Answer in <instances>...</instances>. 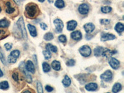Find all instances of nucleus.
I'll return each mask as SVG.
<instances>
[{
	"label": "nucleus",
	"instance_id": "obj_19",
	"mask_svg": "<svg viewBox=\"0 0 124 93\" xmlns=\"http://www.w3.org/2000/svg\"><path fill=\"white\" fill-rule=\"evenodd\" d=\"M52 67L53 68V69L56 71L60 70L61 68L60 63L56 60L53 61V62L52 63Z\"/></svg>",
	"mask_w": 124,
	"mask_h": 93
},
{
	"label": "nucleus",
	"instance_id": "obj_25",
	"mask_svg": "<svg viewBox=\"0 0 124 93\" xmlns=\"http://www.w3.org/2000/svg\"><path fill=\"white\" fill-rule=\"evenodd\" d=\"M55 6L58 8H63L65 7V2L63 0H56L55 3Z\"/></svg>",
	"mask_w": 124,
	"mask_h": 93
},
{
	"label": "nucleus",
	"instance_id": "obj_27",
	"mask_svg": "<svg viewBox=\"0 0 124 93\" xmlns=\"http://www.w3.org/2000/svg\"><path fill=\"white\" fill-rule=\"evenodd\" d=\"M42 67H43V71H44L45 73H47V72L50 71V66L49 64L46 63V62L43 63Z\"/></svg>",
	"mask_w": 124,
	"mask_h": 93
},
{
	"label": "nucleus",
	"instance_id": "obj_28",
	"mask_svg": "<svg viewBox=\"0 0 124 93\" xmlns=\"http://www.w3.org/2000/svg\"><path fill=\"white\" fill-rule=\"evenodd\" d=\"M44 37V39H45V40H47V41L52 40L54 39V35L52 34V33L47 32L46 34H45Z\"/></svg>",
	"mask_w": 124,
	"mask_h": 93
},
{
	"label": "nucleus",
	"instance_id": "obj_23",
	"mask_svg": "<svg viewBox=\"0 0 124 93\" xmlns=\"http://www.w3.org/2000/svg\"><path fill=\"white\" fill-rule=\"evenodd\" d=\"M122 85L118 83L115 84L112 87V92L113 93H118L122 90Z\"/></svg>",
	"mask_w": 124,
	"mask_h": 93
},
{
	"label": "nucleus",
	"instance_id": "obj_37",
	"mask_svg": "<svg viewBox=\"0 0 124 93\" xmlns=\"http://www.w3.org/2000/svg\"><path fill=\"white\" fill-rule=\"evenodd\" d=\"M109 23H110V21L108 19H101V24H104V25H106V24H109Z\"/></svg>",
	"mask_w": 124,
	"mask_h": 93
},
{
	"label": "nucleus",
	"instance_id": "obj_3",
	"mask_svg": "<svg viewBox=\"0 0 124 93\" xmlns=\"http://www.w3.org/2000/svg\"><path fill=\"white\" fill-rule=\"evenodd\" d=\"M19 51L17 50H13V52H11V53L9 55L8 58V63H16L17 58L19 56Z\"/></svg>",
	"mask_w": 124,
	"mask_h": 93
},
{
	"label": "nucleus",
	"instance_id": "obj_16",
	"mask_svg": "<svg viewBox=\"0 0 124 93\" xmlns=\"http://www.w3.org/2000/svg\"><path fill=\"white\" fill-rule=\"evenodd\" d=\"M77 26V22L75 21H70L67 24V29L68 31H73Z\"/></svg>",
	"mask_w": 124,
	"mask_h": 93
},
{
	"label": "nucleus",
	"instance_id": "obj_4",
	"mask_svg": "<svg viewBox=\"0 0 124 93\" xmlns=\"http://www.w3.org/2000/svg\"><path fill=\"white\" fill-rule=\"evenodd\" d=\"M79 52L82 56L85 57H87L89 56L91 54V49L89 46L87 45H83L81 48H79Z\"/></svg>",
	"mask_w": 124,
	"mask_h": 93
},
{
	"label": "nucleus",
	"instance_id": "obj_2",
	"mask_svg": "<svg viewBox=\"0 0 124 93\" xmlns=\"http://www.w3.org/2000/svg\"><path fill=\"white\" fill-rule=\"evenodd\" d=\"M17 26H18L19 29L21 32L22 35H23V37L24 39H27V32H26V30L25 28V24H24V19H23V17H21L17 22Z\"/></svg>",
	"mask_w": 124,
	"mask_h": 93
},
{
	"label": "nucleus",
	"instance_id": "obj_6",
	"mask_svg": "<svg viewBox=\"0 0 124 93\" xmlns=\"http://www.w3.org/2000/svg\"><path fill=\"white\" fill-rule=\"evenodd\" d=\"M89 6L87 4H85V3L81 4L80 6H79V8H78V11L81 14H83V15L87 14V13H89Z\"/></svg>",
	"mask_w": 124,
	"mask_h": 93
},
{
	"label": "nucleus",
	"instance_id": "obj_31",
	"mask_svg": "<svg viewBox=\"0 0 124 93\" xmlns=\"http://www.w3.org/2000/svg\"><path fill=\"white\" fill-rule=\"evenodd\" d=\"M0 60L2 62L4 65H6V60H5V58H4V54H3V51H2L1 48H0Z\"/></svg>",
	"mask_w": 124,
	"mask_h": 93
},
{
	"label": "nucleus",
	"instance_id": "obj_15",
	"mask_svg": "<svg viewBox=\"0 0 124 93\" xmlns=\"http://www.w3.org/2000/svg\"><path fill=\"white\" fill-rule=\"evenodd\" d=\"M27 27H28V29L30 32V34H31L32 37H36L37 35V30H36V28L34 27V25H31V24H28V25H27Z\"/></svg>",
	"mask_w": 124,
	"mask_h": 93
},
{
	"label": "nucleus",
	"instance_id": "obj_9",
	"mask_svg": "<svg viewBox=\"0 0 124 93\" xmlns=\"http://www.w3.org/2000/svg\"><path fill=\"white\" fill-rule=\"evenodd\" d=\"M116 39V36L113 34H107V33H102L101 34V40L103 42L107 40H114Z\"/></svg>",
	"mask_w": 124,
	"mask_h": 93
},
{
	"label": "nucleus",
	"instance_id": "obj_34",
	"mask_svg": "<svg viewBox=\"0 0 124 93\" xmlns=\"http://www.w3.org/2000/svg\"><path fill=\"white\" fill-rule=\"evenodd\" d=\"M75 65V61L73 59L69 60L66 62V65L68 66H73Z\"/></svg>",
	"mask_w": 124,
	"mask_h": 93
},
{
	"label": "nucleus",
	"instance_id": "obj_12",
	"mask_svg": "<svg viewBox=\"0 0 124 93\" xmlns=\"http://www.w3.org/2000/svg\"><path fill=\"white\" fill-rule=\"evenodd\" d=\"M84 28H85V31L87 34H90L94 30L95 26L93 23H87L84 25Z\"/></svg>",
	"mask_w": 124,
	"mask_h": 93
},
{
	"label": "nucleus",
	"instance_id": "obj_14",
	"mask_svg": "<svg viewBox=\"0 0 124 93\" xmlns=\"http://www.w3.org/2000/svg\"><path fill=\"white\" fill-rule=\"evenodd\" d=\"M116 51L115 50H108L107 48H104V50L103 51V53L102 54L103 56H105L106 58H108V57H110L112 55L116 54Z\"/></svg>",
	"mask_w": 124,
	"mask_h": 93
},
{
	"label": "nucleus",
	"instance_id": "obj_20",
	"mask_svg": "<svg viewBox=\"0 0 124 93\" xmlns=\"http://www.w3.org/2000/svg\"><path fill=\"white\" fill-rule=\"evenodd\" d=\"M62 83H63V86L66 87L70 86L71 85L70 78L67 75H66V76H65V78H64V79H63V81H62Z\"/></svg>",
	"mask_w": 124,
	"mask_h": 93
},
{
	"label": "nucleus",
	"instance_id": "obj_11",
	"mask_svg": "<svg viewBox=\"0 0 124 93\" xmlns=\"http://www.w3.org/2000/svg\"><path fill=\"white\" fill-rule=\"evenodd\" d=\"M71 37L73 40H80L82 38V34L80 31H74V32H73L71 34Z\"/></svg>",
	"mask_w": 124,
	"mask_h": 93
},
{
	"label": "nucleus",
	"instance_id": "obj_1",
	"mask_svg": "<svg viewBox=\"0 0 124 93\" xmlns=\"http://www.w3.org/2000/svg\"><path fill=\"white\" fill-rule=\"evenodd\" d=\"M39 8L35 4L31 3L25 6V13L27 17L29 18L32 19L36 17L39 14Z\"/></svg>",
	"mask_w": 124,
	"mask_h": 93
},
{
	"label": "nucleus",
	"instance_id": "obj_29",
	"mask_svg": "<svg viewBox=\"0 0 124 93\" xmlns=\"http://www.w3.org/2000/svg\"><path fill=\"white\" fill-rule=\"evenodd\" d=\"M43 54H44V57H45V60L50 59V58H51V56H52L50 52L48 50H47L45 51H44V52H43Z\"/></svg>",
	"mask_w": 124,
	"mask_h": 93
},
{
	"label": "nucleus",
	"instance_id": "obj_45",
	"mask_svg": "<svg viewBox=\"0 0 124 93\" xmlns=\"http://www.w3.org/2000/svg\"><path fill=\"white\" fill-rule=\"evenodd\" d=\"M1 7H0V13H1Z\"/></svg>",
	"mask_w": 124,
	"mask_h": 93
},
{
	"label": "nucleus",
	"instance_id": "obj_42",
	"mask_svg": "<svg viewBox=\"0 0 124 93\" xmlns=\"http://www.w3.org/2000/svg\"><path fill=\"white\" fill-rule=\"evenodd\" d=\"M3 76V72H2V71L1 70V69H0V77H1V76Z\"/></svg>",
	"mask_w": 124,
	"mask_h": 93
},
{
	"label": "nucleus",
	"instance_id": "obj_21",
	"mask_svg": "<svg viewBox=\"0 0 124 93\" xmlns=\"http://www.w3.org/2000/svg\"><path fill=\"white\" fill-rule=\"evenodd\" d=\"M6 12L8 14H12L15 11V9L14 8L11 7V3L9 2H8L6 4Z\"/></svg>",
	"mask_w": 124,
	"mask_h": 93
},
{
	"label": "nucleus",
	"instance_id": "obj_10",
	"mask_svg": "<svg viewBox=\"0 0 124 93\" xmlns=\"http://www.w3.org/2000/svg\"><path fill=\"white\" fill-rule=\"evenodd\" d=\"M25 69L27 70V71H29V73L34 74L35 71V66H34V63L31 61L28 60L25 64Z\"/></svg>",
	"mask_w": 124,
	"mask_h": 93
},
{
	"label": "nucleus",
	"instance_id": "obj_39",
	"mask_svg": "<svg viewBox=\"0 0 124 93\" xmlns=\"http://www.w3.org/2000/svg\"><path fill=\"white\" fill-rule=\"evenodd\" d=\"M45 89H46V91L47 92H52L54 90V88L52 87H51V86L47 85V86H45Z\"/></svg>",
	"mask_w": 124,
	"mask_h": 93
},
{
	"label": "nucleus",
	"instance_id": "obj_24",
	"mask_svg": "<svg viewBox=\"0 0 124 93\" xmlns=\"http://www.w3.org/2000/svg\"><path fill=\"white\" fill-rule=\"evenodd\" d=\"M9 25V22L7 19L0 20V27L2 28H6Z\"/></svg>",
	"mask_w": 124,
	"mask_h": 93
},
{
	"label": "nucleus",
	"instance_id": "obj_44",
	"mask_svg": "<svg viewBox=\"0 0 124 93\" xmlns=\"http://www.w3.org/2000/svg\"><path fill=\"white\" fill-rule=\"evenodd\" d=\"M38 1H39L41 2V3H42V2H44L45 0H38Z\"/></svg>",
	"mask_w": 124,
	"mask_h": 93
},
{
	"label": "nucleus",
	"instance_id": "obj_33",
	"mask_svg": "<svg viewBox=\"0 0 124 93\" xmlns=\"http://www.w3.org/2000/svg\"><path fill=\"white\" fill-rule=\"evenodd\" d=\"M58 40H59L60 42H61L62 43H65L66 42V37L65 35H61L58 37Z\"/></svg>",
	"mask_w": 124,
	"mask_h": 93
},
{
	"label": "nucleus",
	"instance_id": "obj_17",
	"mask_svg": "<svg viewBox=\"0 0 124 93\" xmlns=\"http://www.w3.org/2000/svg\"><path fill=\"white\" fill-rule=\"evenodd\" d=\"M104 50V48H103L102 46H97L94 50V54L96 56H99L102 55Z\"/></svg>",
	"mask_w": 124,
	"mask_h": 93
},
{
	"label": "nucleus",
	"instance_id": "obj_26",
	"mask_svg": "<svg viewBox=\"0 0 124 93\" xmlns=\"http://www.w3.org/2000/svg\"><path fill=\"white\" fill-rule=\"evenodd\" d=\"M9 88V84L7 81H3L0 83V89L6 90Z\"/></svg>",
	"mask_w": 124,
	"mask_h": 93
},
{
	"label": "nucleus",
	"instance_id": "obj_40",
	"mask_svg": "<svg viewBox=\"0 0 124 93\" xmlns=\"http://www.w3.org/2000/svg\"><path fill=\"white\" fill-rule=\"evenodd\" d=\"M6 34L5 31H3V30H0V35H4Z\"/></svg>",
	"mask_w": 124,
	"mask_h": 93
},
{
	"label": "nucleus",
	"instance_id": "obj_38",
	"mask_svg": "<svg viewBox=\"0 0 124 93\" xmlns=\"http://www.w3.org/2000/svg\"><path fill=\"white\" fill-rule=\"evenodd\" d=\"M40 27L43 30H46V29H47V25H46V24H45V23H41L40 24Z\"/></svg>",
	"mask_w": 124,
	"mask_h": 93
},
{
	"label": "nucleus",
	"instance_id": "obj_36",
	"mask_svg": "<svg viewBox=\"0 0 124 93\" xmlns=\"http://www.w3.org/2000/svg\"><path fill=\"white\" fill-rule=\"evenodd\" d=\"M4 47L6 49V50H10L12 48V45L9 44V43H6V44H4Z\"/></svg>",
	"mask_w": 124,
	"mask_h": 93
},
{
	"label": "nucleus",
	"instance_id": "obj_7",
	"mask_svg": "<svg viewBox=\"0 0 124 93\" xmlns=\"http://www.w3.org/2000/svg\"><path fill=\"white\" fill-rule=\"evenodd\" d=\"M54 24L56 27V30L58 32H61L63 28V23L62 22V20L59 19H56L54 21Z\"/></svg>",
	"mask_w": 124,
	"mask_h": 93
},
{
	"label": "nucleus",
	"instance_id": "obj_8",
	"mask_svg": "<svg viewBox=\"0 0 124 93\" xmlns=\"http://www.w3.org/2000/svg\"><path fill=\"white\" fill-rule=\"evenodd\" d=\"M109 65L113 69L117 70L120 66V62L115 58H110L109 60Z\"/></svg>",
	"mask_w": 124,
	"mask_h": 93
},
{
	"label": "nucleus",
	"instance_id": "obj_5",
	"mask_svg": "<svg viewBox=\"0 0 124 93\" xmlns=\"http://www.w3.org/2000/svg\"><path fill=\"white\" fill-rule=\"evenodd\" d=\"M101 79L106 82H109L112 79V73L111 71L107 70L101 75Z\"/></svg>",
	"mask_w": 124,
	"mask_h": 93
},
{
	"label": "nucleus",
	"instance_id": "obj_22",
	"mask_svg": "<svg viewBox=\"0 0 124 93\" xmlns=\"http://www.w3.org/2000/svg\"><path fill=\"white\" fill-rule=\"evenodd\" d=\"M46 49L47 50L50 51V52H52L54 53H56L57 52V48H56V46H54V45H52V44H48L46 45Z\"/></svg>",
	"mask_w": 124,
	"mask_h": 93
},
{
	"label": "nucleus",
	"instance_id": "obj_35",
	"mask_svg": "<svg viewBox=\"0 0 124 93\" xmlns=\"http://www.w3.org/2000/svg\"><path fill=\"white\" fill-rule=\"evenodd\" d=\"M37 91H38L39 93H43L42 86V85H41L40 83H39V82H37Z\"/></svg>",
	"mask_w": 124,
	"mask_h": 93
},
{
	"label": "nucleus",
	"instance_id": "obj_43",
	"mask_svg": "<svg viewBox=\"0 0 124 93\" xmlns=\"http://www.w3.org/2000/svg\"><path fill=\"white\" fill-rule=\"evenodd\" d=\"M48 1L49 2V3H53V2H54V0H48Z\"/></svg>",
	"mask_w": 124,
	"mask_h": 93
},
{
	"label": "nucleus",
	"instance_id": "obj_32",
	"mask_svg": "<svg viewBox=\"0 0 124 93\" xmlns=\"http://www.w3.org/2000/svg\"><path fill=\"white\" fill-rule=\"evenodd\" d=\"M12 78L15 81L19 82V75L17 72H14L12 75Z\"/></svg>",
	"mask_w": 124,
	"mask_h": 93
},
{
	"label": "nucleus",
	"instance_id": "obj_41",
	"mask_svg": "<svg viewBox=\"0 0 124 93\" xmlns=\"http://www.w3.org/2000/svg\"><path fill=\"white\" fill-rule=\"evenodd\" d=\"M14 1L17 4H19L20 3H21V1H20V0H14Z\"/></svg>",
	"mask_w": 124,
	"mask_h": 93
},
{
	"label": "nucleus",
	"instance_id": "obj_30",
	"mask_svg": "<svg viewBox=\"0 0 124 93\" xmlns=\"http://www.w3.org/2000/svg\"><path fill=\"white\" fill-rule=\"evenodd\" d=\"M101 11L104 13H108L111 12L112 8L109 6H104L101 8Z\"/></svg>",
	"mask_w": 124,
	"mask_h": 93
},
{
	"label": "nucleus",
	"instance_id": "obj_18",
	"mask_svg": "<svg viewBox=\"0 0 124 93\" xmlns=\"http://www.w3.org/2000/svg\"><path fill=\"white\" fill-rule=\"evenodd\" d=\"M115 30L118 33H122L124 30V24L121 23H118L115 26Z\"/></svg>",
	"mask_w": 124,
	"mask_h": 93
},
{
	"label": "nucleus",
	"instance_id": "obj_13",
	"mask_svg": "<svg viewBox=\"0 0 124 93\" xmlns=\"http://www.w3.org/2000/svg\"><path fill=\"white\" fill-rule=\"evenodd\" d=\"M85 89L88 91H94L97 89V85L94 83H91L85 86Z\"/></svg>",
	"mask_w": 124,
	"mask_h": 93
}]
</instances>
